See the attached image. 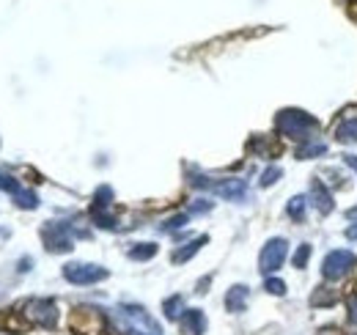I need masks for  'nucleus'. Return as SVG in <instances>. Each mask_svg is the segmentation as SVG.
I'll return each mask as SVG.
<instances>
[{
    "label": "nucleus",
    "mask_w": 357,
    "mask_h": 335,
    "mask_svg": "<svg viewBox=\"0 0 357 335\" xmlns=\"http://www.w3.org/2000/svg\"><path fill=\"white\" fill-rule=\"evenodd\" d=\"M275 126H278V132H280L283 137H289V140H303V143H308L313 132H319V121L313 119L311 113L297 110V107L280 110L278 119H275Z\"/></svg>",
    "instance_id": "nucleus-1"
},
{
    "label": "nucleus",
    "mask_w": 357,
    "mask_h": 335,
    "mask_svg": "<svg viewBox=\"0 0 357 335\" xmlns=\"http://www.w3.org/2000/svg\"><path fill=\"white\" fill-rule=\"evenodd\" d=\"M190 184L198 187V190H212L215 195L228 198V201H242L245 193H248V184H245L242 179H220V181H212V179H206V176H201V173H192V176H190Z\"/></svg>",
    "instance_id": "nucleus-2"
},
{
    "label": "nucleus",
    "mask_w": 357,
    "mask_h": 335,
    "mask_svg": "<svg viewBox=\"0 0 357 335\" xmlns=\"http://www.w3.org/2000/svg\"><path fill=\"white\" fill-rule=\"evenodd\" d=\"M110 272L105 267H96V264H86V261H75V264H66L63 267V278L75 286H93L99 281H105Z\"/></svg>",
    "instance_id": "nucleus-3"
},
{
    "label": "nucleus",
    "mask_w": 357,
    "mask_h": 335,
    "mask_svg": "<svg viewBox=\"0 0 357 335\" xmlns=\"http://www.w3.org/2000/svg\"><path fill=\"white\" fill-rule=\"evenodd\" d=\"M357 258L355 253L349 251H333L324 255V261H321V275L327 278V281H341V278H347L352 269H355Z\"/></svg>",
    "instance_id": "nucleus-4"
},
{
    "label": "nucleus",
    "mask_w": 357,
    "mask_h": 335,
    "mask_svg": "<svg viewBox=\"0 0 357 335\" xmlns=\"http://www.w3.org/2000/svg\"><path fill=\"white\" fill-rule=\"evenodd\" d=\"M286 253H289V242H286L283 237L269 239L267 245H264V251H261V255H259V269H261L267 278L269 275H275V272L283 267Z\"/></svg>",
    "instance_id": "nucleus-5"
},
{
    "label": "nucleus",
    "mask_w": 357,
    "mask_h": 335,
    "mask_svg": "<svg viewBox=\"0 0 357 335\" xmlns=\"http://www.w3.org/2000/svg\"><path fill=\"white\" fill-rule=\"evenodd\" d=\"M42 239L50 253H69L75 248L72 242V228L66 223H47L42 228Z\"/></svg>",
    "instance_id": "nucleus-6"
},
{
    "label": "nucleus",
    "mask_w": 357,
    "mask_h": 335,
    "mask_svg": "<svg viewBox=\"0 0 357 335\" xmlns=\"http://www.w3.org/2000/svg\"><path fill=\"white\" fill-rule=\"evenodd\" d=\"M25 319L42 327H55L58 325V308L52 299H28L25 302Z\"/></svg>",
    "instance_id": "nucleus-7"
},
{
    "label": "nucleus",
    "mask_w": 357,
    "mask_h": 335,
    "mask_svg": "<svg viewBox=\"0 0 357 335\" xmlns=\"http://www.w3.org/2000/svg\"><path fill=\"white\" fill-rule=\"evenodd\" d=\"M121 313L140 327V333H143V330H149L151 335H162V327H160V325L146 313V308H140V305H121Z\"/></svg>",
    "instance_id": "nucleus-8"
},
{
    "label": "nucleus",
    "mask_w": 357,
    "mask_h": 335,
    "mask_svg": "<svg viewBox=\"0 0 357 335\" xmlns=\"http://www.w3.org/2000/svg\"><path fill=\"white\" fill-rule=\"evenodd\" d=\"M181 330H184L187 335L206 333V316H204V311H198V308L184 311V316H181Z\"/></svg>",
    "instance_id": "nucleus-9"
},
{
    "label": "nucleus",
    "mask_w": 357,
    "mask_h": 335,
    "mask_svg": "<svg viewBox=\"0 0 357 335\" xmlns=\"http://www.w3.org/2000/svg\"><path fill=\"white\" fill-rule=\"evenodd\" d=\"M248 286H231L225 294V308L228 313H242L248 308Z\"/></svg>",
    "instance_id": "nucleus-10"
},
{
    "label": "nucleus",
    "mask_w": 357,
    "mask_h": 335,
    "mask_svg": "<svg viewBox=\"0 0 357 335\" xmlns=\"http://www.w3.org/2000/svg\"><path fill=\"white\" fill-rule=\"evenodd\" d=\"M311 201L319 214H330V211L335 209V207H333V195H330V190H324V184H319V181H313Z\"/></svg>",
    "instance_id": "nucleus-11"
},
{
    "label": "nucleus",
    "mask_w": 357,
    "mask_h": 335,
    "mask_svg": "<svg viewBox=\"0 0 357 335\" xmlns=\"http://www.w3.org/2000/svg\"><path fill=\"white\" fill-rule=\"evenodd\" d=\"M206 242H209V237H195L192 242H187L184 248H178V251L174 253V264H184V261H190V258L201 251Z\"/></svg>",
    "instance_id": "nucleus-12"
},
{
    "label": "nucleus",
    "mask_w": 357,
    "mask_h": 335,
    "mask_svg": "<svg viewBox=\"0 0 357 335\" xmlns=\"http://www.w3.org/2000/svg\"><path fill=\"white\" fill-rule=\"evenodd\" d=\"M162 311H165V316H168L171 322L181 319V316H184V297H178V294L168 297V299L162 302Z\"/></svg>",
    "instance_id": "nucleus-13"
},
{
    "label": "nucleus",
    "mask_w": 357,
    "mask_h": 335,
    "mask_svg": "<svg viewBox=\"0 0 357 335\" xmlns=\"http://www.w3.org/2000/svg\"><path fill=\"white\" fill-rule=\"evenodd\" d=\"M335 137L341 143H357V119H349V121H341L335 126Z\"/></svg>",
    "instance_id": "nucleus-14"
},
{
    "label": "nucleus",
    "mask_w": 357,
    "mask_h": 335,
    "mask_svg": "<svg viewBox=\"0 0 357 335\" xmlns=\"http://www.w3.org/2000/svg\"><path fill=\"white\" fill-rule=\"evenodd\" d=\"M14 204H17L20 209H36V207H39V195H36L33 190L20 187V190L14 193Z\"/></svg>",
    "instance_id": "nucleus-15"
},
{
    "label": "nucleus",
    "mask_w": 357,
    "mask_h": 335,
    "mask_svg": "<svg viewBox=\"0 0 357 335\" xmlns=\"http://www.w3.org/2000/svg\"><path fill=\"white\" fill-rule=\"evenodd\" d=\"M154 255H157V245L154 242H137V245L130 248V258L132 261H149Z\"/></svg>",
    "instance_id": "nucleus-16"
},
{
    "label": "nucleus",
    "mask_w": 357,
    "mask_h": 335,
    "mask_svg": "<svg viewBox=\"0 0 357 335\" xmlns=\"http://www.w3.org/2000/svg\"><path fill=\"white\" fill-rule=\"evenodd\" d=\"M338 302V294L333 292V289H316V294L311 297V305L313 308H330V305H335Z\"/></svg>",
    "instance_id": "nucleus-17"
},
{
    "label": "nucleus",
    "mask_w": 357,
    "mask_h": 335,
    "mask_svg": "<svg viewBox=\"0 0 357 335\" xmlns=\"http://www.w3.org/2000/svg\"><path fill=\"white\" fill-rule=\"evenodd\" d=\"M305 207H308V198H305V195H294V198L289 201V207H286V214H289L291 220H303V217H305Z\"/></svg>",
    "instance_id": "nucleus-18"
},
{
    "label": "nucleus",
    "mask_w": 357,
    "mask_h": 335,
    "mask_svg": "<svg viewBox=\"0 0 357 335\" xmlns=\"http://www.w3.org/2000/svg\"><path fill=\"white\" fill-rule=\"evenodd\" d=\"M321 154H327L324 143H303L297 149V160H311V157H321Z\"/></svg>",
    "instance_id": "nucleus-19"
},
{
    "label": "nucleus",
    "mask_w": 357,
    "mask_h": 335,
    "mask_svg": "<svg viewBox=\"0 0 357 335\" xmlns=\"http://www.w3.org/2000/svg\"><path fill=\"white\" fill-rule=\"evenodd\" d=\"M308 261H311V245H300L297 253H294V258H291V264H294L297 269H305Z\"/></svg>",
    "instance_id": "nucleus-20"
},
{
    "label": "nucleus",
    "mask_w": 357,
    "mask_h": 335,
    "mask_svg": "<svg viewBox=\"0 0 357 335\" xmlns=\"http://www.w3.org/2000/svg\"><path fill=\"white\" fill-rule=\"evenodd\" d=\"M0 190H6V193H11V195H14L17 190H20L17 179H14V176H11L8 170H3V168H0Z\"/></svg>",
    "instance_id": "nucleus-21"
},
{
    "label": "nucleus",
    "mask_w": 357,
    "mask_h": 335,
    "mask_svg": "<svg viewBox=\"0 0 357 335\" xmlns=\"http://www.w3.org/2000/svg\"><path fill=\"white\" fill-rule=\"evenodd\" d=\"M181 225H187V214H176V217H171V220H165L162 225H160V231H178Z\"/></svg>",
    "instance_id": "nucleus-22"
},
{
    "label": "nucleus",
    "mask_w": 357,
    "mask_h": 335,
    "mask_svg": "<svg viewBox=\"0 0 357 335\" xmlns=\"http://www.w3.org/2000/svg\"><path fill=\"white\" fill-rule=\"evenodd\" d=\"M264 289H267L269 294H275V297H283V294H286V283H283L280 278H272V275H269Z\"/></svg>",
    "instance_id": "nucleus-23"
},
{
    "label": "nucleus",
    "mask_w": 357,
    "mask_h": 335,
    "mask_svg": "<svg viewBox=\"0 0 357 335\" xmlns=\"http://www.w3.org/2000/svg\"><path fill=\"white\" fill-rule=\"evenodd\" d=\"M280 176H283V170H280V168H275V165L267 168V170L261 173V187H272V184H275Z\"/></svg>",
    "instance_id": "nucleus-24"
},
{
    "label": "nucleus",
    "mask_w": 357,
    "mask_h": 335,
    "mask_svg": "<svg viewBox=\"0 0 357 335\" xmlns=\"http://www.w3.org/2000/svg\"><path fill=\"white\" fill-rule=\"evenodd\" d=\"M209 209H212V204L204 201V198H198V201L190 204V211H192V214H204V211H209Z\"/></svg>",
    "instance_id": "nucleus-25"
},
{
    "label": "nucleus",
    "mask_w": 357,
    "mask_h": 335,
    "mask_svg": "<svg viewBox=\"0 0 357 335\" xmlns=\"http://www.w3.org/2000/svg\"><path fill=\"white\" fill-rule=\"evenodd\" d=\"M347 311H349V322L357 327V294H352V297L347 299Z\"/></svg>",
    "instance_id": "nucleus-26"
},
{
    "label": "nucleus",
    "mask_w": 357,
    "mask_h": 335,
    "mask_svg": "<svg viewBox=\"0 0 357 335\" xmlns=\"http://www.w3.org/2000/svg\"><path fill=\"white\" fill-rule=\"evenodd\" d=\"M347 239H355V242H357V223H355V225H349V228H347Z\"/></svg>",
    "instance_id": "nucleus-27"
},
{
    "label": "nucleus",
    "mask_w": 357,
    "mask_h": 335,
    "mask_svg": "<svg viewBox=\"0 0 357 335\" xmlns=\"http://www.w3.org/2000/svg\"><path fill=\"white\" fill-rule=\"evenodd\" d=\"M344 163H347L349 168H355V170H357V157H355V154H347V157H344Z\"/></svg>",
    "instance_id": "nucleus-28"
},
{
    "label": "nucleus",
    "mask_w": 357,
    "mask_h": 335,
    "mask_svg": "<svg viewBox=\"0 0 357 335\" xmlns=\"http://www.w3.org/2000/svg\"><path fill=\"white\" fill-rule=\"evenodd\" d=\"M130 335H146V333H140V330H130Z\"/></svg>",
    "instance_id": "nucleus-29"
}]
</instances>
